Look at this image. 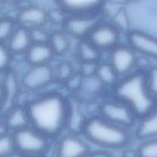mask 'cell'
Here are the masks:
<instances>
[{"mask_svg":"<svg viewBox=\"0 0 157 157\" xmlns=\"http://www.w3.org/2000/svg\"><path fill=\"white\" fill-rule=\"evenodd\" d=\"M30 126L48 138L58 136L67 128L69 101L56 92L45 93L25 105Z\"/></svg>","mask_w":157,"mask_h":157,"instance_id":"obj_1","label":"cell"},{"mask_svg":"<svg viewBox=\"0 0 157 157\" xmlns=\"http://www.w3.org/2000/svg\"><path fill=\"white\" fill-rule=\"evenodd\" d=\"M114 96L127 104L139 118L155 108V98L150 93L146 71L132 72L122 77L113 86Z\"/></svg>","mask_w":157,"mask_h":157,"instance_id":"obj_2","label":"cell"},{"mask_svg":"<svg viewBox=\"0 0 157 157\" xmlns=\"http://www.w3.org/2000/svg\"><path fill=\"white\" fill-rule=\"evenodd\" d=\"M81 132L87 141L107 151L124 149L131 141L128 129L109 122L100 116L87 119Z\"/></svg>","mask_w":157,"mask_h":157,"instance_id":"obj_3","label":"cell"},{"mask_svg":"<svg viewBox=\"0 0 157 157\" xmlns=\"http://www.w3.org/2000/svg\"><path fill=\"white\" fill-rule=\"evenodd\" d=\"M19 156L46 157L50 149V140L31 126L11 132Z\"/></svg>","mask_w":157,"mask_h":157,"instance_id":"obj_4","label":"cell"},{"mask_svg":"<svg viewBox=\"0 0 157 157\" xmlns=\"http://www.w3.org/2000/svg\"><path fill=\"white\" fill-rule=\"evenodd\" d=\"M99 116L109 122L126 129L132 127L138 120L132 109L116 98L109 99L101 104Z\"/></svg>","mask_w":157,"mask_h":157,"instance_id":"obj_5","label":"cell"},{"mask_svg":"<svg viewBox=\"0 0 157 157\" xmlns=\"http://www.w3.org/2000/svg\"><path fill=\"white\" fill-rule=\"evenodd\" d=\"M101 22L99 13L68 15L63 22L66 33L79 39H86L92 30Z\"/></svg>","mask_w":157,"mask_h":157,"instance_id":"obj_6","label":"cell"},{"mask_svg":"<svg viewBox=\"0 0 157 157\" xmlns=\"http://www.w3.org/2000/svg\"><path fill=\"white\" fill-rule=\"evenodd\" d=\"M109 64L120 78L131 73L138 63L136 52L128 45L119 44L110 50Z\"/></svg>","mask_w":157,"mask_h":157,"instance_id":"obj_7","label":"cell"},{"mask_svg":"<svg viewBox=\"0 0 157 157\" xmlns=\"http://www.w3.org/2000/svg\"><path fill=\"white\" fill-rule=\"evenodd\" d=\"M120 31L112 23L100 22L95 26L86 38L89 41L101 50H111L119 45Z\"/></svg>","mask_w":157,"mask_h":157,"instance_id":"obj_8","label":"cell"},{"mask_svg":"<svg viewBox=\"0 0 157 157\" xmlns=\"http://www.w3.org/2000/svg\"><path fill=\"white\" fill-rule=\"evenodd\" d=\"M55 79L54 70L49 64L30 66L22 76L21 84L29 91H39Z\"/></svg>","mask_w":157,"mask_h":157,"instance_id":"obj_9","label":"cell"},{"mask_svg":"<svg viewBox=\"0 0 157 157\" xmlns=\"http://www.w3.org/2000/svg\"><path fill=\"white\" fill-rule=\"evenodd\" d=\"M91 151L86 141L78 134L63 136L56 146L54 157H84Z\"/></svg>","mask_w":157,"mask_h":157,"instance_id":"obj_10","label":"cell"},{"mask_svg":"<svg viewBox=\"0 0 157 157\" xmlns=\"http://www.w3.org/2000/svg\"><path fill=\"white\" fill-rule=\"evenodd\" d=\"M128 46L136 53L157 60V38L140 30H130L126 34Z\"/></svg>","mask_w":157,"mask_h":157,"instance_id":"obj_11","label":"cell"},{"mask_svg":"<svg viewBox=\"0 0 157 157\" xmlns=\"http://www.w3.org/2000/svg\"><path fill=\"white\" fill-rule=\"evenodd\" d=\"M15 20L17 25L27 29L44 27L49 20V12L39 6H26L19 10Z\"/></svg>","mask_w":157,"mask_h":157,"instance_id":"obj_12","label":"cell"},{"mask_svg":"<svg viewBox=\"0 0 157 157\" xmlns=\"http://www.w3.org/2000/svg\"><path fill=\"white\" fill-rule=\"evenodd\" d=\"M4 93V100L0 113L5 115L9 110L17 105V100L20 92L21 82L14 72L8 70L5 72L2 84Z\"/></svg>","mask_w":157,"mask_h":157,"instance_id":"obj_13","label":"cell"},{"mask_svg":"<svg viewBox=\"0 0 157 157\" xmlns=\"http://www.w3.org/2000/svg\"><path fill=\"white\" fill-rule=\"evenodd\" d=\"M106 0H55L59 8L68 15L99 13Z\"/></svg>","mask_w":157,"mask_h":157,"instance_id":"obj_14","label":"cell"},{"mask_svg":"<svg viewBox=\"0 0 157 157\" xmlns=\"http://www.w3.org/2000/svg\"><path fill=\"white\" fill-rule=\"evenodd\" d=\"M32 44L33 43L29 29L19 25H17L16 29L6 43L13 56L20 54L25 55Z\"/></svg>","mask_w":157,"mask_h":157,"instance_id":"obj_15","label":"cell"},{"mask_svg":"<svg viewBox=\"0 0 157 157\" xmlns=\"http://www.w3.org/2000/svg\"><path fill=\"white\" fill-rule=\"evenodd\" d=\"M30 66L49 64L55 56L49 43H33L25 54Z\"/></svg>","mask_w":157,"mask_h":157,"instance_id":"obj_16","label":"cell"},{"mask_svg":"<svg viewBox=\"0 0 157 157\" xmlns=\"http://www.w3.org/2000/svg\"><path fill=\"white\" fill-rule=\"evenodd\" d=\"M136 136L141 141L157 138V109L139 118Z\"/></svg>","mask_w":157,"mask_h":157,"instance_id":"obj_17","label":"cell"},{"mask_svg":"<svg viewBox=\"0 0 157 157\" xmlns=\"http://www.w3.org/2000/svg\"><path fill=\"white\" fill-rule=\"evenodd\" d=\"M4 116V122L10 132H13L30 126L28 113L25 106L16 105L9 110Z\"/></svg>","mask_w":157,"mask_h":157,"instance_id":"obj_18","label":"cell"},{"mask_svg":"<svg viewBox=\"0 0 157 157\" xmlns=\"http://www.w3.org/2000/svg\"><path fill=\"white\" fill-rule=\"evenodd\" d=\"M77 56L82 63H98L100 51L87 39H80L77 45Z\"/></svg>","mask_w":157,"mask_h":157,"instance_id":"obj_19","label":"cell"},{"mask_svg":"<svg viewBox=\"0 0 157 157\" xmlns=\"http://www.w3.org/2000/svg\"><path fill=\"white\" fill-rule=\"evenodd\" d=\"M48 43L55 56L65 55L70 48V39L68 34L59 30L50 33Z\"/></svg>","mask_w":157,"mask_h":157,"instance_id":"obj_20","label":"cell"},{"mask_svg":"<svg viewBox=\"0 0 157 157\" xmlns=\"http://www.w3.org/2000/svg\"><path fill=\"white\" fill-rule=\"evenodd\" d=\"M95 75L104 86H114L117 83L120 78L109 63H101V64L98 63Z\"/></svg>","mask_w":157,"mask_h":157,"instance_id":"obj_21","label":"cell"},{"mask_svg":"<svg viewBox=\"0 0 157 157\" xmlns=\"http://www.w3.org/2000/svg\"><path fill=\"white\" fill-rule=\"evenodd\" d=\"M17 26L16 20L10 16H0V43L6 44Z\"/></svg>","mask_w":157,"mask_h":157,"instance_id":"obj_22","label":"cell"},{"mask_svg":"<svg viewBox=\"0 0 157 157\" xmlns=\"http://www.w3.org/2000/svg\"><path fill=\"white\" fill-rule=\"evenodd\" d=\"M136 157H157V138L142 141L136 150Z\"/></svg>","mask_w":157,"mask_h":157,"instance_id":"obj_23","label":"cell"},{"mask_svg":"<svg viewBox=\"0 0 157 157\" xmlns=\"http://www.w3.org/2000/svg\"><path fill=\"white\" fill-rule=\"evenodd\" d=\"M112 24L120 31V33H123L127 34L130 31L129 16L125 9L120 8L114 13Z\"/></svg>","mask_w":157,"mask_h":157,"instance_id":"obj_24","label":"cell"},{"mask_svg":"<svg viewBox=\"0 0 157 157\" xmlns=\"http://www.w3.org/2000/svg\"><path fill=\"white\" fill-rule=\"evenodd\" d=\"M80 86L83 89V92L85 93L93 94L100 91L104 86L99 80L96 75H92L82 77L81 79Z\"/></svg>","mask_w":157,"mask_h":157,"instance_id":"obj_25","label":"cell"},{"mask_svg":"<svg viewBox=\"0 0 157 157\" xmlns=\"http://www.w3.org/2000/svg\"><path fill=\"white\" fill-rule=\"evenodd\" d=\"M16 155L12 133L0 136V157H13Z\"/></svg>","mask_w":157,"mask_h":157,"instance_id":"obj_26","label":"cell"},{"mask_svg":"<svg viewBox=\"0 0 157 157\" xmlns=\"http://www.w3.org/2000/svg\"><path fill=\"white\" fill-rule=\"evenodd\" d=\"M30 37L33 43H48L50 33H48L44 27H34L29 29Z\"/></svg>","mask_w":157,"mask_h":157,"instance_id":"obj_27","label":"cell"},{"mask_svg":"<svg viewBox=\"0 0 157 157\" xmlns=\"http://www.w3.org/2000/svg\"><path fill=\"white\" fill-rule=\"evenodd\" d=\"M13 55L7 48L6 45L0 43V72H6L10 70Z\"/></svg>","mask_w":157,"mask_h":157,"instance_id":"obj_28","label":"cell"},{"mask_svg":"<svg viewBox=\"0 0 157 157\" xmlns=\"http://www.w3.org/2000/svg\"><path fill=\"white\" fill-rule=\"evenodd\" d=\"M146 81L150 93L157 97V66H152L146 71Z\"/></svg>","mask_w":157,"mask_h":157,"instance_id":"obj_29","label":"cell"},{"mask_svg":"<svg viewBox=\"0 0 157 157\" xmlns=\"http://www.w3.org/2000/svg\"><path fill=\"white\" fill-rule=\"evenodd\" d=\"M72 73H73V69L72 68V66L68 63H61L56 70H54L55 78H58L59 80L66 81L70 79L72 77Z\"/></svg>","mask_w":157,"mask_h":157,"instance_id":"obj_30","label":"cell"},{"mask_svg":"<svg viewBox=\"0 0 157 157\" xmlns=\"http://www.w3.org/2000/svg\"><path fill=\"white\" fill-rule=\"evenodd\" d=\"M84 157H113V155L109 151L104 150V149H98V150L90 151Z\"/></svg>","mask_w":157,"mask_h":157,"instance_id":"obj_31","label":"cell"},{"mask_svg":"<svg viewBox=\"0 0 157 157\" xmlns=\"http://www.w3.org/2000/svg\"><path fill=\"white\" fill-rule=\"evenodd\" d=\"M10 133L6 124L4 121H0V136L6 135V134Z\"/></svg>","mask_w":157,"mask_h":157,"instance_id":"obj_32","label":"cell"},{"mask_svg":"<svg viewBox=\"0 0 157 157\" xmlns=\"http://www.w3.org/2000/svg\"><path fill=\"white\" fill-rule=\"evenodd\" d=\"M2 1L6 5H16L22 2V0H2Z\"/></svg>","mask_w":157,"mask_h":157,"instance_id":"obj_33","label":"cell"},{"mask_svg":"<svg viewBox=\"0 0 157 157\" xmlns=\"http://www.w3.org/2000/svg\"><path fill=\"white\" fill-rule=\"evenodd\" d=\"M4 100V93H3V88H2V84H0V109L2 108V104H3Z\"/></svg>","mask_w":157,"mask_h":157,"instance_id":"obj_34","label":"cell"},{"mask_svg":"<svg viewBox=\"0 0 157 157\" xmlns=\"http://www.w3.org/2000/svg\"><path fill=\"white\" fill-rule=\"evenodd\" d=\"M5 6H6V4L2 2V0H0V13L3 11V10L5 9Z\"/></svg>","mask_w":157,"mask_h":157,"instance_id":"obj_35","label":"cell"},{"mask_svg":"<svg viewBox=\"0 0 157 157\" xmlns=\"http://www.w3.org/2000/svg\"><path fill=\"white\" fill-rule=\"evenodd\" d=\"M127 1H129V2H138V1H140V0H127Z\"/></svg>","mask_w":157,"mask_h":157,"instance_id":"obj_36","label":"cell"},{"mask_svg":"<svg viewBox=\"0 0 157 157\" xmlns=\"http://www.w3.org/2000/svg\"><path fill=\"white\" fill-rule=\"evenodd\" d=\"M155 109H157V97L155 98Z\"/></svg>","mask_w":157,"mask_h":157,"instance_id":"obj_37","label":"cell"},{"mask_svg":"<svg viewBox=\"0 0 157 157\" xmlns=\"http://www.w3.org/2000/svg\"><path fill=\"white\" fill-rule=\"evenodd\" d=\"M19 157H34V156H19Z\"/></svg>","mask_w":157,"mask_h":157,"instance_id":"obj_38","label":"cell"}]
</instances>
